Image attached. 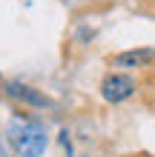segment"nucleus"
<instances>
[{
  "label": "nucleus",
  "instance_id": "nucleus-1",
  "mask_svg": "<svg viewBox=\"0 0 155 157\" xmlns=\"http://www.w3.org/2000/svg\"><path fill=\"white\" fill-rule=\"evenodd\" d=\"M9 140H12L14 151L20 157H40L46 151V132L38 123H29V120H20V123H12L9 128Z\"/></svg>",
  "mask_w": 155,
  "mask_h": 157
},
{
  "label": "nucleus",
  "instance_id": "nucleus-2",
  "mask_svg": "<svg viewBox=\"0 0 155 157\" xmlns=\"http://www.w3.org/2000/svg\"><path fill=\"white\" fill-rule=\"evenodd\" d=\"M135 94V80L124 71H112L101 80V97L106 103H124Z\"/></svg>",
  "mask_w": 155,
  "mask_h": 157
},
{
  "label": "nucleus",
  "instance_id": "nucleus-3",
  "mask_svg": "<svg viewBox=\"0 0 155 157\" xmlns=\"http://www.w3.org/2000/svg\"><path fill=\"white\" fill-rule=\"evenodd\" d=\"M3 89H6V94H9V97H14L17 103H26V106H32V109H49V106H52V100L43 94V91L32 89V86H26V83L12 80V83H6Z\"/></svg>",
  "mask_w": 155,
  "mask_h": 157
},
{
  "label": "nucleus",
  "instance_id": "nucleus-4",
  "mask_svg": "<svg viewBox=\"0 0 155 157\" xmlns=\"http://www.w3.org/2000/svg\"><path fill=\"white\" fill-rule=\"evenodd\" d=\"M152 60H155V49H129V52H121L112 57L115 66H124V69H144Z\"/></svg>",
  "mask_w": 155,
  "mask_h": 157
}]
</instances>
